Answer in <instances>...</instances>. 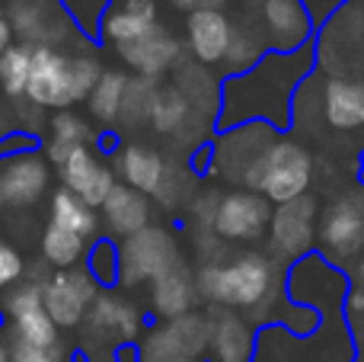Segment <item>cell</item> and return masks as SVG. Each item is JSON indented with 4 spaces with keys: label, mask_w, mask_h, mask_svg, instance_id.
<instances>
[{
    "label": "cell",
    "mask_w": 364,
    "mask_h": 362,
    "mask_svg": "<svg viewBox=\"0 0 364 362\" xmlns=\"http://www.w3.org/2000/svg\"><path fill=\"white\" fill-rule=\"evenodd\" d=\"M352 289L346 269L326 257L307 254L291 263L284 276V295L320 308L323 321L310 337H291L282 324H265L256 333V362H352L355 337L346 314V295Z\"/></svg>",
    "instance_id": "1"
},
{
    "label": "cell",
    "mask_w": 364,
    "mask_h": 362,
    "mask_svg": "<svg viewBox=\"0 0 364 362\" xmlns=\"http://www.w3.org/2000/svg\"><path fill=\"white\" fill-rule=\"evenodd\" d=\"M316 64V45H304L297 51H269L256 68L233 74L220 83V113L218 128L265 122L275 132H284L294 119V96L307 83Z\"/></svg>",
    "instance_id": "2"
},
{
    "label": "cell",
    "mask_w": 364,
    "mask_h": 362,
    "mask_svg": "<svg viewBox=\"0 0 364 362\" xmlns=\"http://www.w3.org/2000/svg\"><path fill=\"white\" fill-rule=\"evenodd\" d=\"M195 282L201 301L246 318H269V311H278L284 301V269L272 254H237L205 263L195 273Z\"/></svg>",
    "instance_id": "3"
},
{
    "label": "cell",
    "mask_w": 364,
    "mask_h": 362,
    "mask_svg": "<svg viewBox=\"0 0 364 362\" xmlns=\"http://www.w3.org/2000/svg\"><path fill=\"white\" fill-rule=\"evenodd\" d=\"M102 77V64L96 55H68L64 48H32V74L26 87V100L38 109H74L93 93Z\"/></svg>",
    "instance_id": "4"
},
{
    "label": "cell",
    "mask_w": 364,
    "mask_h": 362,
    "mask_svg": "<svg viewBox=\"0 0 364 362\" xmlns=\"http://www.w3.org/2000/svg\"><path fill=\"white\" fill-rule=\"evenodd\" d=\"M246 190L265 196L272 205H284L307 196L314 183V160L307 148H301L291 138H275L265 154L246 173Z\"/></svg>",
    "instance_id": "5"
},
{
    "label": "cell",
    "mask_w": 364,
    "mask_h": 362,
    "mask_svg": "<svg viewBox=\"0 0 364 362\" xmlns=\"http://www.w3.org/2000/svg\"><path fill=\"white\" fill-rule=\"evenodd\" d=\"M87 337H83V356L87 362H115L122 346L134 343L141 333V314L128 299L115 292H100L87 314Z\"/></svg>",
    "instance_id": "6"
},
{
    "label": "cell",
    "mask_w": 364,
    "mask_h": 362,
    "mask_svg": "<svg viewBox=\"0 0 364 362\" xmlns=\"http://www.w3.org/2000/svg\"><path fill=\"white\" fill-rule=\"evenodd\" d=\"M115 173H119V183L144 192L147 199L157 196L166 209H173V205H179V199H186V190L179 183V167L170 164L151 145H138V141L122 145L115 151Z\"/></svg>",
    "instance_id": "7"
},
{
    "label": "cell",
    "mask_w": 364,
    "mask_h": 362,
    "mask_svg": "<svg viewBox=\"0 0 364 362\" xmlns=\"http://www.w3.org/2000/svg\"><path fill=\"white\" fill-rule=\"evenodd\" d=\"M4 16L19 45L29 48H64L74 36H83L61 0H6Z\"/></svg>",
    "instance_id": "8"
},
{
    "label": "cell",
    "mask_w": 364,
    "mask_h": 362,
    "mask_svg": "<svg viewBox=\"0 0 364 362\" xmlns=\"http://www.w3.org/2000/svg\"><path fill=\"white\" fill-rule=\"evenodd\" d=\"M316 244L320 257H326L333 267H352L364 247V192H342L329 202L316 224Z\"/></svg>",
    "instance_id": "9"
},
{
    "label": "cell",
    "mask_w": 364,
    "mask_h": 362,
    "mask_svg": "<svg viewBox=\"0 0 364 362\" xmlns=\"http://www.w3.org/2000/svg\"><path fill=\"white\" fill-rule=\"evenodd\" d=\"M179 260L176 237L164 224H147L138 234L119 241V286L132 289L154 282L166 267Z\"/></svg>",
    "instance_id": "10"
},
{
    "label": "cell",
    "mask_w": 364,
    "mask_h": 362,
    "mask_svg": "<svg viewBox=\"0 0 364 362\" xmlns=\"http://www.w3.org/2000/svg\"><path fill=\"white\" fill-rule=\"evenodd\" d=\"M208 356V314L188 311L154 327L138 343L141 362H205Z\"/></svg>",
    "instance_id": "11"
},
{
    "label": "cell",
    "mask_w": 364,
    "mask_h": 362,
    "mask_svg": "<svg viewBox=\"0 0 364 362\" xmlns=\"http://www.w3.org/2000/svg\"><path fill=\"white\" fill-rule=\"evenodd\" d=\"M45 157H48V164H55L64 190L80 196L93 209H100L109 192L115 190V183H119L115 173L96 157V151L90 145H77V148L45 145Z\"/></svg>",
    "instance_id": "12"
},
{
    "label": "cell",
    "mask_w": 364,
    "mask_h": 362,
    "mask_svg": "<svg viewBox=\"0 0 364 362\" xmlns=\"http://www.w3.org/2000/svg\"><path fill=\"white\" fill-rule=\"evenodd\" d=\"M100 282L90 276V269L74 267V269H55V276L42 282V301L48 318L55 321L58 331H70L87 321L93 301L100 299Z\"/></svg>",
    "instance_id": "13"
},
{
    "label": "cell",
    "mask_w": 364,
    "mask_h": 362,
    "mask_svg": "<svg viewBox=\"0 0 364 362\" xmlns=\"http://www.w3.org/2000/svg\"><path fill=\"white\" fill-rule=\"evenodd\" d=\"M269 247L278 263H297L314 254L316 244V202L301 196L294 202H284L272 209L269 222Z\"/></svg>",
    "instance_id": "14"
},
{
    "label": "cell",
    "mask_w": 364,
    "mask_h": 362,
    "mask_svg": "<svg viewBox=\"0 0 364 362\" xmlns=\"http://www.w3.org/2000/svg\"><path fill=\"white\" fill-rule=\"evenodd\" d=\"M278 138V132L265 122H246V125L227 128L220 138L211 145V170L220 173L224 180H237L243 183L250 167L265 154V148Z\"/></svg>",
    "instance_id": "15"
},
{
    "label": "cell",
    "mask_w": 364,
    "mask_h": 362,
    "mask_svg": "<svg viewBox=\"0 0 364 362\" xmlns=\"http://www.w3.org/2000/svg\"><path fill=\"white\" fill-rule=\"evenodd\" d=\"M272 202L252 190L224 192L214 212L211 231L220 241H259L269 231Z\"/></svg>",
    "instance_id": "16"
},
{
    "label": "cell",
    "mask_w": 364,
    "mask_h": 362,
    "mask_svg": "<svg viewBox=\"0 0 364 362\" xmlns=\"http://www.w3.org/2000/svg\"><path fill=\"white\" fill-rule=\"evenodd\" d=\"M6 318L13 327V340L29 346H58L61 333H58L55 321L48 318L42 301V282H19L6 299Z\"/></svg>",
    "instance_id": "17"
},
{
    "label": "cell",
    "mask_w": 364,
    "mask_h": 362,
    "mask_svg": "<svg viewBox=\"0 0 364 362\" xmlns=\"http://www.w3.org/2000/svg\"><path fill=\"white\" fill-rule=\"evenodd\" d=\"M51 164L45 154H19L0 167V205L6 209H32L48 192Z\"/></svg>",
    "instance_id": "18"
},
{
    "label": "cell",
    "mask_w": 364,
    "mask_h": 362,
    "mask_svg": "<svg viewBox=\"0 0 364 362\" xmlns=\"http://www.w3.org/2000/svg\"><path fill=\"white\" fill-rule=\"evenodd\" d=\"M208 362H256V327L246 314L208 311Z\"/></svg>",
    "instance_id": "19"
},
{
    "label": "cell",
    "mask_w": 364,
    "mask_h": 362,
    "mask_svg": "<svg viewBox=\"0 0 364 362\" xmlns=\"http://www.w3.org/2000/svg\"><path fill=\"white\" fill-rule=\"evenodd\" d=\"M125 68H132L138 77H147V81H157V77L176 71L179 58H182V42L173 36L170 29L157 26L147 36H141L138 42H128L122 48H115Z\"/></svg>",
    "instance_id": "20"
},
{
    "label": "cell",
    "mask_w": 364,
    "mask_h": 362,
    "mask_svg": "<svg viewBox=\"0 0 364 362\" xmlns=\"http://www.w3.org/2000/svg\"><path fill=\"white\" fill-rule=\"evenodd\" d=\"M265 42L272 51H297L314 42V19L304 0H265L262 4Z\"/></svg>",
    "instance_id": "21"
},
{
    "label": "cell",
    "mask_w": 364,
    "mask_h": 362,
    "mask_svg": "<svg viewBox=\"0 0 364 362\" xmlns=\"http://www.w3.org/2000/svg\"><path fill=\"white\" fill-rule=\"evenodd\" d=\"M208 115H201L176 87H160L157 100L151 109V128L166 138L186 141V145H198L205 138Z\"/></svg>",
    "instance_id": "22"
},
{
    "label": "cell",
    "mask_w": 364,
    "mask_h": 362,
    "mask_svg": "<svg viewBox=\"0 0 364 362\" xmlns=\"http://www.w3.org/2000/svg\"><path fill=\"white\" fill-rule=\"evenodd\" d=\"M233 23L224 16V10H198L186 19V48L192 51V61L201 68L224 64L230 48Z\"/></svg>",
    "instance_id": "23"
},
{
    "label": "cell",
    "mask_w": 364,
    "mask_h": 362,
    "mask_svg": "<svg viewBox=\"0 0 364 362\" xmlns=\"http://www.w3.org/2000/svg\"><path fill=\"white\" fill-rule=\"evenodd\" d=\"M151 305H154V314H160L164 321L195 311V305H198V282H195V269L188 267V260L179 257L173 267H166L151 282Z\"/></svg>",
    "instance_id": "24"
},
{
    "label": "cell",
    "mask_w": 364,
    "mask_h": 362,
    "mask_svg": "<svg viewBox=\"0 0 364 362\" xmlns=\"http://www.w3.org/2000/svg\"><path fill=\"white\" fill-rule=\"evenodd\" d=\"M157 26V0H115L102 16L96 42H109L122 48L128 42H138L141 36H147Z\"/></svg>",
    "instance_id": "25"
},
{
    "label": "cell",
    "mask_w": 364,
    "mask_h": 362,
    "mask_svg": "<svg viewBox=\"0 0 364 362\" xmlns=\"http://www.w3.org/2000/svg\"><path fill=\"white\" fill-rule=\"evenodd\" d=\"M323 119L336 132H358L364 128V81L348 77H326L320 96Z\"/></svg>",
    "instance_id": "26"
},
{
    "label": "cell",
    "mask_w": 364,
    "mask_h": 362,
    "mask_svg": "<svg viewBox=\"0 0 364 362\" xmlns=\"http://www.w3.org/2000/svg\"><path fill=\"white\" fill-rule=\"evenodd\" d=\"M100 212H102V222H106L109 234H112L115 241H122V237H132V234H138L141 228L151 224L154 205L144 192L132 190V186H125V183H115V190L106 196Z\"/></svg>",
    "instance_id": "27"
},
{
    "label": "cell",
    "mask_w": 364,
    "mask_h": 362,
    "mask_svg": "<svg viewBox=\"0 0 364 362\" xmlns=\"http://www.w3.org/2000/svg\"><path fill=\"white\" fill-rule=\"evenodd\" d=\"M51 224H58V228H64V231H74L83 241H93V237L100 234V212L61 186V190H55V196H51Z\"/></svg>",
    "instance_id": "28"
},
{
    "label": "cell",
    "mask_w": 364,
    "mask_h": 362,
    "mask_svg": "<svg viewBox=\"0 0 364 362\" xmlns=\"http://www.w3.org/2000/svg\"><path fill=\"white\" fill-rule=\"evenodd\" d=\"M125 87H128V74L119 68H106L102 77L96 81L93 93L87 96V109L96 122L102 125H119L122 115V100H125Z\"/></svg>",
    "instance_id": "29"
},
{
    "label": "cell",
    "mask_w": 364,
    "mask_h": 362,
    "mask_svg": "<svg viewBox=\"0 0 364 362\" xmlns=\"http://www.w3.org/2000/svg\"><path fill=\"white\" fill-rule=\"evenodd\" d=\"M173 87H176L201 115H208V106H211V113H220V83H211V74H208V68H201V64L179 61L176 83H173Z\"/></svg>",
    "instance_id": "30"
},
{
    "label": "cell",
    "mask_w": 364,
    "mask_h": 362,
    "mask_svg": "<svg viewBox=\"0 0 364 362\" xmlns=\"http://www.w3.org/2000/svg\"><path fill=\"white\" fill-rule=\"evenodd\" d=\"M87 250L90 247L83 237H77L74 231H64V228H58V224L48 222V228H45V234H42L45 263H51L55 269H74L87 260Z\"/></svg>",
    "instance_id": "31"
},
{
    "label": "cell",
    "mask_w": 364,
    "mask_h": 362,
    "mask_svg": "<svg viewBox=\"0 0 364 362\" xmlns=\"http://www.w3.org/2000/svg\"><path fill=\"white\" fill-rule=\"evenodd\" d=\"M157 81H147V77H128L125 87V100H122V125H151V109L157 100Z\"/></svg>",
    "instance_id": "32"
},
{
    "label": "cell",
    "mask_w": 364,
    "mask_h": 362,
    "mask_svg": "<svg viewBox=\"0 0 364 362\" xmlns=\"http://www.w3.org/2000/svg\"><path fill=\"white\" fill-rule=\"evenodd\" d=\"M29 74H32V48L13 42L10 48L4 51V58H0V87H4V93L13 96V100L26 96Z\"/></svg>",
    "instance_id": "33"
},
{
    "label": "cell",
    "mask_w": 364,
    "mask_h": 362,
    "mask_svg": "<svg viewBox=\"0 0 364 362\" xmlns=\"http://www.w3.org/2000/svg\"><path fill=\"white\" fill-rule=\"evenodd\" d=\"M269 42L262 36H256L252 29H233L230 36V48H227V58L224 64L230 68V77L233 74H243V71L256 68L265 55H269Z\"/></svg>",
    "instance_id": "34"
},
{
    "label": "cell",
    "mask_w": 364,
    "mask_h": 362,
    "mask_svg": "<svg viewBox=\"0 0 364 362\" xmlns=\"http://www.w3.org/2000/svg\"><path fill=\"white\" fill-rule=\"evenodd\" d=\"M90 141H93V128L74 109H61V113H55L48 119V141L45 145L77 148V145H90Z\"/></svg>",
    "instance_id": "35"
},
{
    "label": "cell",
    "mask_w": 364,
    "mask_h": 362,
    "mask_svg": "<svg viewBox=\"0 0 364 362\" xmlns=\"http://www.w3.org/2000/svg\"><path fill=\"white\" fill-rule=\"evenodd\" d=\"M83 267H87L90 276L100 282V289L119 286V244L109 241V237H96L93 247L87 250Z\"/></svg>",
    "instance_id": "36"
},
{
    "label": "cell",
    "mask_w": 364,
    "mask_h": 362,
    "mask_svg": "<svg viewBox=\"0 0 364 362\" xmlns=\"http://www.w3.org/2000/svg\"><path fill=\"white\" fill-rule=\"evenodd\" d=\"M320 321H323L320 308L307 305V301H294V299L284 295V301L278 305V321L275 324H282L291 337H310V333L320 327Z\"/></svg>",
    "instance_id": "37"
},
{
    "label": "cell",
    "mask_w": 364,
    "mask_h": 362,
    "mask_svg": "<svg viewBox=\"0 0 364 362\" xmlns=\"http://www.w3.org/2000/svg\"><path fill=\"white\" fill-rule=\"evenodd\" d=\"M23 257H19V250L13 247V244L0 241V292L4 289H10L13 282L23 276Z\"/></svg>",
    "instance_id": "38"
},
{
    "label": "cell",
    "mask_w": 364,
    "mask_h": 362,
    "mask_svg": "<svg viewBox=\"0 0 364 362\" xmlns=\"http://www.w3.org/2000/svg\"><path fill=\"white\" fill-rule=\"evenodd\" d=\"M218 202H220L218 192H201V196L192 199V205H188V215H192V222H195V228H198V231H211Z\"/></svg>",
    "instance_id": "39"
},
{
    "label": "cell",
    "mask_w": 364,
    "mask_h": 362,
    "mask_svg": "<svg viewBox=\"0 0 364 362\" xmlns=\"http://www.w3.org/2000/svg\"><path fill=\"white\" fill-rule=\"evenodd\" d=\"M36 151V138L29 132H6L0 138V160H13L19 154H32Z\"/></svg>",
    "instance_id": "40"
},
{
    "label": "cell",
    "mask_w": 364,
    "mask_h": 362,
    "mask_svg": "<svg viewBox=\"0 0 364 362\" xmlns=\"http://www.w3.org/2000/svg\"><path fill=\"white\" fill-rule=\"evenodd\" d=\"M227 0H173L176 10H186V13H198V10H220Z\"/></svg>",
    "instance_id": "41"
},
{
    "label": "cell",
    "mask_w": 364,
    "mask_h": 362,
    "mask_svg": "<svg viewBox=\"0 0 364 362\" xmlns=\"http://www.w3.org/2000/svg\"><path fill=\"white\" fill-rule=\"evenodd\" d=\"M13 38H16V36H13V26L6 23V16L0 13V58H4V51L13 45Z\"/></svg>",
    "instance_id": "42"
},
{
    "label": "cell",
    "mask_w": 364,
    "mask_h": 362,
    "mask_svg": "<svg viewBox=\"0 0 364 362\" xmlns=\"http://www.w3.org/2000/svg\"><path fill=\"white\" fill-rule=\"evenodd\" d=\"M115 362H141V359H138V346H134V343L122 346V350L115 353Z\"/></svg>",
    "instance_id": "43"
},
{
    "label": "cell",
    "mask_w": 364,
    "mask_h": 362,
    "mask_svg": "<svg viewBox=\"0 0 364 362\" xmlns=\"http://www.w3.org/2000/svg\"><path fill=\"white\" fill-rule=\"evenodd\" d=\"M352 276H355V286H361V289H364V247H361L358 260L352 263Z\"/></svg>",
    "instance_id": "44"
},
{
    "label": "cell",
    "mask_w": 364,
    "mask_h": 362,
    "mask_svg": "<svg viewBox=\"0 0 364 362\" xmlns=\"http://www.w3.org/2000/svg\"><path fill=\"white\" fill-rule=\"evenodd\" d=\"M0 362H10V346L0 343Z\"/></svg>",
    "instance_id": "45"
},
{
    "label": "cell",
    "mask_w": 364,
    "mask_h": 362,
    "mask_svg": "<svg viewBox=\"0 0 364 362\" xmlns=\"http://www.w3.org/2000/svg\"><path fill=\"white\" fill-rule=\"evenodd\" d=\"M358 183L364 186V154H361V160H358Z\"/></svg>",
    "instance_id": "46"
},
{
    "label": "cell",
    "mask_w": 364,
    "mask_h": 362,
    "mask_svg": "<svg viewBox=\"0 0 364 362\" xmlns=\"http://www.w3.org/2000/svg\"><path fill=\"white\" fill-rule=\"evenodd\" d=\"M74 362H87V356H83V353H77V356H74Z\"/></svg>",
    "instance_id": "47"
},
{
    "label": "cell",
    "mask_w": 364,
    "mask_h": 362,
    "mask_svg": "<svg viewBox=\"0 0 364 362\" xmlns=\"http://www.w3.org/2000/svg\"><path fill=\"white\" fill-rule=\"evenodd\" d=\"M0 13H4V10H0Z\"/></svg>",
    "instance_id": "48"
}]
</instances>
